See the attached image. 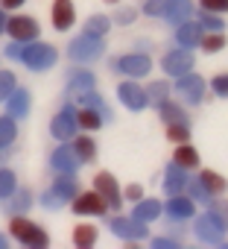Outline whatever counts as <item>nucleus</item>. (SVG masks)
Wrapping results in <instances>:
<instances>
[{
	"instance_id": "f257e3e1",
	"label": "nucleus",
	"mask_w": 228,
	"mask_h": 249,
	"mask_svg": "<svg viewBox=\"0 0 228 249\" xmlns=\"http://www.w3.org/2000/svg\"><path fill=\"white\" fill-rule=\"evenodd\" d=\"M9 234L30 249H47L50 246V234L41 223L30 220L27 214H9Z\"/></svg>"
},
{
	"instance_id": "f03ea898",
	"label": "nucleus",
	"mask_w": 228,
	"mask_h": 249,
	"mask_svg": "<svg viewBox=\"0 0 228 249\" xmlns=\"http://www.w3.org/2000/svg\"><path fill=\"white\" fill-rule=\"evenodd\" d=\"M67 59L70 62H76V65H94L97 59H102V53H105V38H99V36H91V33H79L76 38H70L67 41Z\"/></svg>"
},
{
	"instance_id": "7ed1b4c3",
	"label": "nucleus",
	"mask_w": 228,
	"mask_h": 249,
	"mask_svg": "<svg viewBox=\"0 0 228 249\" xmlns=\"http://www.w3.org/2000/svg\"><path fill=\"white\" fill-rule=\"evenodd\" d=\"M108 68L114 73L126 76V79H147L152 73V56L147 50H132V53H123L117 59H111Z\"/></svg>"
},
{
	"instance_id": "20e7f679",
	"label": "nucleus",
	"mask_w": 228,
	"mask_h": 249,
	"mask_svg": "<svg viewBox=\"0 0 228 249\" xmlns=\"http://www.w3.org/2000/svg\"><path fill=\"white\" fill-rule=\"evenodd\" d=\"M56 62H59V50H56L53 44L38 41V38L24 44L21 65H27L33 73H47V71H53V68H56Z\"/></svg>"
},
{
	"instance_id": "39448f33",
	"label": "nucleus",
	"mask_w": 228,
	"mask_h": 249,
	"mask_svg": "<svg viewBox=\"0 0 228 249\" xmlns=\"http://www.w3.org/2000/svg\"><path fill=\"white\" fill-rule=\"evenodd\" d=\"M205 91H208V82L196 71H187V73L176 76V82H173V94H179V100L184 106H202L208 97Z\"/></svg>"
},
{
	"instance_id": "423d86ee",
	"label": "nucleus",
	"mask_w": 228,
	"mask_h": 249,
	"mask_svg": "<svg viewBox=\"0 0 228 249\" xmlns=\"http://www.w3.org/2000/svg\"><path fill=\"white\" fill-rule=\"evenodd\" d=\"M108 231L117 234L126 243H141L149 237V223H141L135 217H123V214H111L108 217Z\"/></svg>"
},
{
	"instance_id": "0eeeda50",
	"label": "nucleus",
	"mask_w": 228,
	"mask_h": 249,
	"mask_svg": "<svg viewBox=\"0 0 228 249\" xmlns=\"http://www.w3.org/2000/svg\"><path fill=\"white\" fill-rule=\"evenodd\" d=\"M91 188L108 202V211H120L123 208V194H120V182H117V176H114L111 170H99V173H94V182H91Z\"/></svg>"
},
{
	"instance_id": "6e6552de",
	"label": "nucleus",
	"mask_w": 228,
	"mask_h": 249,
	"mask_svg": "<svg viewBox=\"0 0 228 249\" xmlns=\"http://www.w3.org/2000/svg\"><path fill=\"white\" fill-rule=\"evenodd\" d=\"M190 223H193V234H196V240L199 243H205V246H222V240H225V229L208 214V211H202V214H193L190 217Z\"/></svg>"
},
{
	"instance_id": "1a4fd4ad",
	"label": "nucleus",
	"mask_w": 228,
	"mask_h": 249,
	"mask_svg": "<svg viewBox=\"0 0 228 249\" xmlns=\"http://www.w3.org/2000/svg\"><path fill=\"white\" fill-rule=\"evenodd\" d=\"M79 132V123H76V106L67 100L53 117H50V135L56 141H70Z\"/></svg>"
},
{
	"instance_id": "9d476101",
	"label": "nucleus",
	"mask_w": 228,
	"mask_h": 249,
	"mask_svg": "<svg viewBox=\"0 0 228 249\" xmlns=\"http://www.w3.org/2000/svg\"><path fill=\"white\" fill-rule=\"evenodd\" d=\"M70 205V211L76 214V217H105L108 214V202L91 188V191H82L79 188V194L67 202Z\"/></svg>"
},
{
	"instance_id": "9b49d317",
	"label": "nucleus",
	"mask_w": 228,
	"mask_h": 249,
	"mask_svg": "<svg viewBox=\"0 0 228 249\" xmlns=\"http://www.w3.org/2000/svg\"><path fill=\"white\" fill-rule=\"evenodd\" d=\"M196 68V56H193V50H187V47H173V50H167L164 56H161V71L170 76V79H176V76H181V73H187V71H193Z\"/></svg>"
},
{
	"instance_id": "f8f14e48",
	"label": "nucleus",
	"mask_w": 228,
	"mask_h": 249,
	"mask_svg": "<svg viewBox=\"0 0 228 249\" xmlns=\"http://www.w3.org/2000/svg\"><path fill=\"white\" fill-rule=\"evenodd\" d=\"M6 36L12 41H35L41 36V27L33 15H18L15 12L12 18H6Z\"/></svg>"
},
{
	"instance_id": "ddd939ff",
	"label": "nucleus",
	"mask_w": 228,
	"mask_h": 249,
	"mask_svg": "<svg viewBox=\"0 0 228 249\" xmlns=\"http://www.w3.org/2000/svg\"><path fill=\"white\" fill-rule=\"evenodd\" d=\"M117 100L129 108V111H144L149 103H147V91L138 79H123L117 85Z\"/></svg>"
},
{
	"instance_id": "4468645a",
	"label": "nucleus",
	"mask_w": 228,
	"mask_h": 249,
	"mask_svg": "<svg viewBox=\"0 0 228 249\" xmlns=\"http://www.w3.org/2000/svg\"><path fill=\"white\" fill-rule=\"evenodd\" d=\"M79 167H82V161L76 159L70 141H62V144L50 153V170H53V173H70V176H76Z\"/></svg>"
},
{
	"instance_id": "2eb2a0df",
	"label": "nucleus",
	"mask_w": 228,
	"mask_h": 249,
	"mask_svg": "<svg viewBox=\"0 0 228 249\" xmlns=\"http://www.w3.org/2000/svg\"><path fill=\"white\" fill-rule=\"evenodd\" d=\"M161 211H164L173 223H187V220L196 214V202H193L187 194H176V196H167V202H161Z\"/></svg>"
},
{
	"instance_id": "dca6fc26",
	"label": "nucleus",
	"mask_w": 228,
	"mask_h": 249,
	"mask_svg": "<svg viewBox=\"0 0 228 249\" xmlns=\"http://www.w3.org/2000/svg\"><path fill=\"white\" fill-rule=\"evenodd\" d=\"M50 24H53L56 33H67L76 24V6H73V0H53V6H50Z\"/></svg>"
},
{
	"instance_id": "f3484780",
	"label": "nucleus",
	"mask_w": 228,
	"mask_h": 249,
	"mask_svg": "<svg viewBox=\"0 0 228 249\" xmlns=\"http://www.w3.org/2000/svg\"><path fill=\"white\" fill-rule=\"evenodd\" d=\"M173 38H176V47H187V50L199 47V38H202V27H199V21L184 18V21L173 24Z\"/></svg>"
},
{
	"instance_id": "a211bd4d",
	"label": "nucleus",
	"mask_w": 228,
	"mask_h": 249,
	"mask_svg": "<svg viewBox=\"0 0 228 249\" xmlns=\"http://www.w3.org/2000/svg\"><path fill=\"white\" fill-rule=\"evenodd\" d=\"M91 88H97V76H94L91 71L73 68V71L67 73V100H70V103H73L76 97H82L85 91H91Z\"/></svg>"
},
{
	"instance_id": "6ab92c4d",
	"label": "nucleus",
	"mask_w": 228,
	"mask_h": 249,
	"mask_svg": "<svg viewBox=\"0 0 228 249\" xmlns=\"http://www.w3.org/2000/svg\"><path fill=\"white\" fill-rule=\"evenodd\" d=\"M3 103H6V114H12L15 120H24V117H30V111H33V94H30L27 88H21V85H15V91H12Z\"/></svg>"
},
{
	"instance_id": "aec40b11",
	"label": "nucleus",
	"mask_w": 228,
	"mask_h": 249,
	"mask_svg": "<svg viewBox=\"0 0 228 249\" xmlns=\"http://www.w3.org/2000/svg\"><path fill=\"white\" fill-rule=\"evenodd\" d=\"M187 179H190V173H187L184 167H179L176 161H170V164L164 167V182H161V188H164L167 196H176V194H184Z\"/></svg>"
},
{
	"instance_id": "412c9836",
	"label": "nucleus",
	"mask_w": 228,
	"mask_h": 249,
	"mask_svg": "<svg viewBox=\"0 0 228 249\" xmlns=\"http://www.w3.org/2000/svg\"><path fill=\"white\" fill-rule=\"evenodd\" d=\"M176 150H173V161L179 164V167H184L187 173H193V170H199L202 167V156H199V150L190 144V141H184V144H173Z\"/></svg>"
},
{
	"instance_id": "4be33fe9",
	"label": "nucleus",
	"mask_w": 228,
	"mask_h": 249,
	"mask_svg": "<svg viewBox=\"0 0 228 249\" xmlns=\"http://www.w3.org/2000/svg\"><path fill=\"white\" fill-rule=\"evenodd\" d=\"M50 191H53V196H56L62 205H67V202L79 194V182H76V176H70V173H56Z\"/></svg>"
},
{
	"instance_id": "5701e85b",
	"label": "nucleus",
	"mask_w": 228,
	"mask_h": 249,
	"mask_svg": "<svg viewBox=\"0 0 228 249\" xmlns=\"http://www.w3.org/2000/svg\"><path fill=\"white\" fill-rule=\"evenodd\" d=\"M70 147H73V153H76V159L82 161V164H94L97 161V141L91 138V132H76L73 138H70Z\"/></svg>"
},
{
	"instance_id": "b1692460",
	"label": "nucleus",
	"mask_w": 228,
	"mask_h": 249,
	"mask_svg": "<svg viewBox=\"0 0 228 249\" xmlns=\"http://www.w3.org/2000/svg\"><path fill=\"white\" fill-rule=\"evenodd\" d=\"M33 202H35V196H33L30 188H15V191L3 199V211H6V214H27V211L33 208Z\"/></svg>"
},
{
	"instance_id": "393cba45",
	"label": "nucleus",
	"mask_w": 228,
	"mask_h": 249,
	"mask_svg": "<svg viewBox=\"0 0 228 249\" xmlns=\"http://www.w3.org/2000/svg\"><path fill=\"white\" fill-rule=\"evenodd\" d=\"M135 208H132V217L135 220H141V223H152V220H158L164 211H161V199H155V196H141L138 202H132Z\"/></svg>"
},
{
	"instance_id": "a878e982",
	"label": "nucleus",
	"mask_w": 228,
	"mask_h": 249,
	"mask_svg": "<svg viewBox=\"0 0 228 249\" xmlns=\"http://www.w3.org/2000/svg\"><path fill=\"white\" fill-rule=\"evenodd\" d=\"M73 103H79V106H88V108H94L105 123H111L114 120V111H111V106L102 100V94H97V88H91V91H85L82 97H76Z\"/></svg>"
},
{
	"instance_id": "bb28decb",
	"label": "nucleus",
	"mask_w": 228,
	"mask_h": 249,
	"mask_svg": "<svg viewBox=\"0 0 228 249\" xmlns=\"http://www.w3.org/2000/svg\"><path fill=\"white\" fill-rule=\"evenodd\" d=\"M76 123H79L82 132H91V135L105 126V120H102L94 108H88V106H76Z\"/></svg>"
},
{
	"instance_id": "cd10ccee",
	"label": "nucleus",
	"mask_w": 228,
	"mask_h": 249,
	"mask_svg": "<svg viewBox=\"0 0 228 249\" xmlns=\"http://www.w3.org/2000/svg\"><path fill=\"white\" fill-rule=\"evenodd\" d=\"M158 117H161L164 123H176V120L190 123V114H187L184 103H179V100H164V103L158 106Z\"/></svg>"
},
{
	"instance_id": "c85d7f7f",
	"label": "nucleus",
	"mask_w": 228,
	"mask_h": 249,
	"mask_svg": "<svg viewBox=\"0 0 228 249\" xmlns=\"http://www.w3.org/2000/svg\"><path fill=\"white\" fill-rule=\"evenodd\" d=\"M196 179L205 185V191H208L211 196H222V194L228 191V179H225L222 173H216V170H199Z\"/></svg>"
},
{
	"instance_id": "c756f323",
	"label": "nucleus",
	"mask_w": 228,
	"mask_h": 249,
	"mask_svg": "<svg viewBox=\"0 0 228 249\" xmlns=\"http://www.w3.org/2000/svg\"><path fill=\"white\" fill-rule=\"evenodd\" d=\"M193 12H196L193 0H170V6H167V12H164V21H167V24H179V21H184V18H193Z\"/></svg>"
},
{
	"instance_id": "7c9ffc66",
	"label": "nucleus",
	"mask_w": 228,
	"mask_h": 249,
	"mask_svg": "<svg viewBox=\"0 0 228 249\" xmlns=\"http://www.w3.org/2000/svg\"><path fill=\"white\" fill-rule=\"evenodd\" d=\"M144 91H147V103L158 108L164 100H170V94H173V82H170V79H155V82H149Z\"/></svg>"
},
{
	"instance_id": "2f4dec72",
	"label": "nucleus",
	"mask_w": 228,
	"mask_h": 249,
	"mask_svg": "<svg viewBox=\"0 0 228 249\" xmlns=\"http://www.w3.org/2000/svg\"><path fill=\"white\" fill-rule=\"evenodd\" d=\"M18 141V120L12 114H0V153Z\"/></svg>"
},
{
	"instance_id": "473e14b6",
	"label": "nucleus",
	"mask_w": 228,
	"mask_h": 249,
	"mask_svg": "<svg viewBox=\"0 0 228 249\" xmlns=\"http://www.w3.org/2000/svg\"><path fill=\"white\" fill-rule=\"evenodd\" d=\"M97 237H99V229H97L94 223H79V226L73 229V246H79V249L94 246Z\"/></svg>"
},
{
	"instance_id": "72a5a7b5",
	"label": "nucleus",
	"mask_w": 228,
	"mask_h": 249,
	"mask_svg": "<svg viewBox=\"0 0 228 249\" xmlns=\"http://www.w3.org/2000/svg\"><path fill=\"white\" fill-rule=\"evenodd\" d=\"M222 47H228L225 30H222V33H202V38H199V50H202L205 56H213V53H219Z\"/></svg>"
},
{
	"instance_id": "f704fd0d",
	"label": "nucleus",
	"mask_w": 228,
	"mask_h": 249,
	"mask_svg": "<svg viewBox=\"0 0 228 249\" xmlns=\"http://www.w3.org/2000/svg\"><path fill=\"white\" fill-rule=\"evenodd\" d=\"M164 135H167V141H170V144H184V141H190V138H193L190 123H184V120L164 123Z\"/></svg>"
},
{
	"instance_id": "c9c22d12",
	"label": "nucleus",
	"mask_w": 228,
	"mask_h": 249,
	"mask_svg": "<svg viewBox=\"0 0 228 249\" xmlns=\"http://www.w3.org/2000/svg\"><path fill=\"white\" fill-rule=\"evenodd\" d=\"M108 30H111V18H108V15H102V12L88 15V21H85V33L105 38V36H108Z\"/></svg>"
},
{
	"instance_id": "e433bc0d",
	"label": "nucleus",
	"mask_w": 228,
	"mask_h": 249,
	"mask_svg": "<svg viewBox=\"0 0 228 249\" xmlns=\"http://www.w3.org/2000/svg\"><path fill=\"white\" fill-rule=\"evenodd\" d=\"M205 211H208V214H211V217H213V220H216V223L225 229V231H228V199H222V196H213V199L205 205Z\"/></svg>"
},
{
	"instance_id": "4c0bfd02",
	"label": "nucleus",
	"mask_w": 228,
	"mask_h": 249,
	"mask_svg": "<svg viewBox=\"0 0 228 249\" xmlns=\"http://www.w3.org/2000/svg\"><path fill=\"white\" fill-rule=\"evenodd\" d=\"M199 27H202V33H222L225 30V18L222 15H216V12H205V9H199Z\"/></svg>"
},
{
	"instance_id": "58836bf2",
	"label": "nucleus",
	"mask_w": 228,
	"mask_h": 249,
	"mask_svg": "<svg viewBox=\"0 0 228 249\" xmlns=\"http://www.w3.org/2000/svg\"><path fill=\"white\" fill-rule=\"evenodd\" d=\"M184 194H187V196H190L196 205H208V202L213 199V196L205 191V185H202L196 176H190V179H187V185H184Z\"/></svg>"
},
{
	"instance_id": "ea45409f",
	"label": "nucleus",
	"mask_w": 228,
	"mask_h": 249,
	"mask_svg": "<svg viewBox=\"0 0 228 249\" xmlns=\"http://www.w3.org/2000/svg\"><path fill=\"white\" fill-rule=\"evenodd\" d=\"M108 18H111V24H117V27H129V24L138 21V9H135V6H123V3H117L114 15H108Z\"/></svg>"
},
{
	"instance_id": "a19ab883",
	"label": "nucleus",
	"mask_w": 228,
	"mask_h": 249,
	"mask_svg": "<svg viewBox=\"0 0 228 249\" xmlns=\"http://www.w3.org/2000/svg\"><path fill=\"white\" fill-rule=\"evenodd\" d=\"M15 188H18V176L9 167H0V202H3Z\"/></svg>"
},
{
	"instance_id": "79ce46f5",
	"label": "nucleus",
	"mask_w": 228,
	"mask_h": 249,
	"mask_svg": "<svg viewBox=\"0 0 228 249\" xmlns=\"http://www.w3.org/2000/svg\"><path fill=\"white\" fill-rule=\"evenodd\" d=\"M208 88H211V94H213V97L228 100V73H216V76L208 82Z\"/></svg>"
},
{
	"instance_id": "37998d69",
	"label": "nucleus",
	"mask_w": 228,
	"mask_h": 249,
	"mask_svg": "<svg viewBox=\"0 0 228 249\" xmlns=\"http://www.w3.org/2000/svg\"><path fill=\"white\" fill-rule=\"evenodd\" d=\"M167 6H170V0H144V15H149V18H164V12H167Z\"/></svg>"
},
{
	"instance_id": "c03bdc74",
	"label": "nucleus",
	"mask_w": 228,
	"mask_h": 249,
	"mask_svg": "<svg viewBox=\"0 0 228 249\" xmlns=\"http://www.w3.org/2000/svg\"><path fill=\"white\" fill-rule=\"evenodd\" d=\"M15 85H18V79H15L12 71H0V103H3V100L15 91Z\"/></svg>"
},
{
	"instance_id": "a18cd8bd",
	"label": "nucleus",
	"mask_w": 228,
	"mask_h": 249,
	"mask_svg": "<svg viewBox=\"0 0 228 249\" xmlns=\"http://www.w3.org/2000/svg\"><path fill=\"white\" fill-rule=\"evenodd\" d=\"M199 9H205V12H216V15H225V12H228V0H199Z\"/></svg>"
},
{
	"instance_id": "49530a36",
	"label": "nucleus",
	"mask_w": 228,
	"mask_h": 249,
	"mask_svg": "<svg viewBox=\"0 0 228 249\" xmlns=\"http://www.w3.org/2000/svg\"><path fill=\"white\" fill-rule=\"evenodd\" d=\"M120 194H123V202H138V199L144 196V185H138V182H132V185H126V188H120Z\"/></svg>"
},
{
	"instance_id": "de8ad7c7",
	"label": "nucleus",
	"mask_w": 228,
	"mask_h": 249,
	"mask_svg": "<svg viewBox=\"0 0 228 249\" xmlns=\"http://www.w3.org/2000/svg\"><path fill=\"white\" fill-rule=\"evenodd\" d=\"M38 202H41V208H47V211H62V208H65V205L53 196V191H50V188H47V191H41Z\"/></svg>"
},
{
	"instance_id": "09e8293b",
	"label": "nucleus",
	"mask_w": 228,
	"mask_h": 249,
	"mask_svg": "<svg viewBox=\"0 0 228 249\" xmlns=\"http://www.w3.org/2000/svg\"><path fill=\"white\" fill-rule=\"evenodd\" d=\"M149 246L152 249H179L181 237H149Z\"/></svg>"
},
{
	"instance_id": "8fccbe9b",
	"label": "nucleus",
	"mask_w": 228,
	"mask_h": 249,
	"mask_svg": "<svg viewBox=\"0 0 228 249\" xmlns=\"http://www.w3.org/2000/svg\"><path fill=\"white\" fill-rule=\"evenodd\" d=\"M24 44H27V41H9L6 50H3V56L12 59V62H21V56H24Z\"/></svg>"
},
{
	"instance_id": "3c124183",
	"label": "nucleus",
	"mask_w": 228,
	"mask_h": 249,
	"mask_svg": "<svg viewBox=\"0 0 228 249\" xmlns=\"http://www.w3.org/2000/svg\"><path fill=\"white\" fill-rule=\"evenodd\" d=\"M24 3H27V0H0V6H3L6 12H18Z\"/></svg>"
},
{
	"instance_id": "603ef678",
	"label": "nucleus",
	"mask_w": 228,
	"mask_h": 249,
	"mask_svg": "<svg viewBox=\"0 0 228 249\" xmlns=\"http://www.w3.org/2000/svg\"><path fill=\"white\" fill-rule=\"evenodd\" d=\"M6 18H9V12L0 6V36H6Z\"/></svg>"
},
{
	"instance_id": "864d4df0",
	"label": "nucleus",
	"mask_w": 228,
	"mask_h": 249,
	"mask_svg": "<svg viewBox=\"0 0 228 249\" xmlns=\"http://www.w3.org/2000/svg\"><path fill=\"white\" fill-rule=\"evenodd\" d=\"M135 47H138V50H149V41H147V38H141V41H138Z\"/></svg>"
},
{
	"instance_id": "5fc2aeb1",
	"label": "nucleus",
	"mask_w": 228,
	"mask_h": 249,
	"mask_svg": "<svg viewBox=\"0 0 228 249\" xmlns=\"http://www.w3.org/2000/svg\"><path fill=\"white\" fill-rule=\"evenodd\" d=\"M6 246H9V237H6V234H0V249H6Z\"/></svg>"
},
{
	"instance_id": "6e6d98bb",
	"label": "nucleus",
	"mask_w": 228,
	"mask_h": 249,
	"mask_svg": "<svg viewBox=\"0 0 228 249\" xmlns=\"http://www.w3.org/2000/svg\"><path fill=\"white\" fill-rule=\"evenodd\" d=\"M102 3H108V6H117V3H123V0H102Z\"/></svg>"
}]
</instances>
